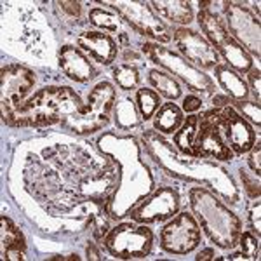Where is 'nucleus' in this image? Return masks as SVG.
<instances>
[{
  "mask_svg": "<svg viewBox=\"0 0 261 261\" xmlns=\"http://www.w3.org/2000/svg\"><path fill=\"white\" fill-rule=\"evenodd\" d=\"M82 101L70 87L47 86L37 94L16 107L14 110L2 112V119L6 124L14 127L27 125H50L63 120V115H71L81 110Z\"/></svg>",
  "mask_w": 261,
  "mask_h": 261,
  "instance_id": "f257e3e1",
  "label": "nucleus"
},
{
  "mask_svg": "<svg viewBox=\"0 0 261 261\" xmlns=\"http://www.w3.org/2000/svg\"><path fill=\"white\" fill-rule=\"evenodd\" d=\"M190 207L211 242L221 249H233L237 246L242 223L214 193L202 187L192 188Z\"/></svg>",
  "mask_w": 261,
  "mask_h": 261,
  "instance_id": "f03ea898",
  "label": "nucleus"
},
{
  "mask_svg": "<svg viewBox=\"0 0 261 261\" xmlns=\"http://www.w3.org/2000/svg\"><path fill=\"white\" fill-rule=\"evenodd\" d=\"M117 91L110 82L103 81L96 84L87 94V103L82 105L81 110L61 120V125L66 130L77 134H92L103 129L110 120V112L115 107Z\"/></svg>",
  "mask_w": 261,
  "mask_h": 261,
  "instance_id": "7ed1b4c3",
  "label": "nucleus"
},
{
  "mask_svg": "<svg viewBox=\"0 0 261 261\" xmlns=\"http://www.w3.org/2000/svg\"><path fill=\"white\" fill-rule=\"evenodd\" d=\"M143 53L153 63H157L159 66H162L164 70L169 71V75H176L181 82L187 84L190 91L202 92V94H213L214 89H216L211 77L202 73L190 61H187L179 54L172 53V50L164 47V45L148 42V44L143 45Z\"/></svg>",
  "mask_w": 261,
  "mask_h": 261,
  "instance_id": "20e7f679",
  "label": "nucleus"
},
{
  "mask_svg": "<svg viewBox=\"0 0 261 261\" xmlns=\"http://www.w3.org/2000/svg\"><path fill=\"white\" fill-rule=\"evenodd\" d=\"M108 252L119 259L146 258L153 246V233L145 225L122 223L105 239Z\"/></svg>",
  "mask_w": 261,
  "mask_h": 261,
  "instance_id": "39448f33",
  "label": "nucleus"
},
{
  "mask_svg": "<svg viewBox=\"0 0 261 261\" xmlns=\"http://www.w3.org/2000/svg\"><path fill=\"white\" fill-rule=\"evenodd\" d=\"M220 110L221 108H213V110L199 117V130H197L195 141H193L195 157H211L221 162L233 159V151L223 140L220 127Z\"/></svg>",
  "mask_w": 261,
  "mask_h": 261,
  "instance_id": "423d86ee",
  "label": "nucleus"
},
{
  "mask_svg": "<svg viewBox=\"0 0 261 261\" xmlns=\"http://www.w3.org/2000/svg\"><path fill=\"white\" fill-rule=\"evenodd\" d=\"M200 226L188 213H179L161 231V247L171 254H188L200 246Z\"/></svg>",
  "mask_w": 261,
  "mask_h": 261,
  "instance_id": "0eeeda50",
  "label": "nucleus"
},
{
  "mask_svg": "<svg viewBox=\"0 0 261 261\" xmlns=\"http://www.w3.org/2000/svg\"><path fill=\"white\" fill-rule=\"evenodd\" d=\"M35 86V73L23 65H6L0 71V101L2 112L14 110Z\"/></svg>",
  "mask_w": 261,
  "mask_h": 261,
  "instance_id": "6e6552de",
  "label": "nucleus"
},
{
  "mask_svg": "<svg viewBox=\"0 0 261 261\" xmlns=\"http://www.w3.org/2000/svg\"><path fill=\"white\" fill-rule=\"evenodd\" d=\"M223 9L230 35L259 58V19L242 4L225 2Z\"/></svg>",
  "mask_w": 261,
  "mask_h": 261,
  "instance_id": "1a4fd4ad",
  "label": "nucleus"
},
{
  "mask_svg": "<svg viewBox=\"0 0 261 261\" xmlns=\"http://www.w3.org/2000/svg\"><path fill=\"white\" fill-rule=\"evenodd\" d=\"M179 211V195L171 187H159L151 195L138 205L130 213V221L134 223H161L171 220L176 213Z\"/></svg>",
  "mask_w": 261,
  "mask_h": 261,
  "instance_id": "9d476101",
  "label": "nucleus"
},
{
  "mask_svg": "<svg viewBox=\"0 0 261 261\" xmlns=\"http://www.w3.org/2000/svg\"><path fill=\"white\" fill-rule=\"evenodd\" d=\"M174 44L178 45L179 53L188 60L193 66H200L204 70H214V66L220 65V56L214 50V47L207 42V39L190 30L187 27L176 28L172 33Z\"/></svg>",
  "mask_w": 261,
  "mask_h": 261,
  "instance_id": "9b49d317",
  "label": "nucleus"
},
{
  "mask_svg": "<svg viewBox=\"0 0 261 261\" xmlns=\"http://www.w3.org/2000/svg\"><path fill=\"white\" fill-rule=\"evenodd\" d=\"M119 18L125 19L138 33L148 35L159 42H169L166 27L153 16L150 6L145 2H110Z\"/></svg>",
  "mask_w": 261,
  "mask_h": 261,
  "instance_id": "f8f14e48",
  "label": "nucleus"
},
{
  "mask_svg": "<svg viewBox=\"0 0 261 261\" xmlns=\"http://www.w3.org/2000/svg\"><path fill=\"white\" fill-rule=\"evenodd\" d=\"M220 127L233 155H242L254 146L256 136L251 124L239 115L231 105L220 110Z\"/></svg>",
  "mask_w": 261,
  "mask_h": 261,
  "instance_id": "ddd939ff",
  "label": "nucleus"
},
{
  "mask_svg": "<svg viewBox=\"0 0 261 261\" xmlns=\"http://www.w3.org/2000/svg\"><path fill=\"white\" fill-rule=\"evenodd\" d=\"M77 45L101 65H112L119 47L115 40L105 32H84L77 37Z\"/></svg>",
  "mask_w": 261,
  "mask_h": 261,
  "instance_id": "4468645a",
  "label": "nucleus"
},
{
  "mask_svg": "<svg viewBox=\"0 0 261 261\" xmlns=\"http://www.w3.org/2000/svg\"><path fill=\"white\" fill-rule=\"evenodd\" d=\"M58 63H60L61 71L70 81L84 84L94 79V66L84 56L82 50L73 47V45H65L60 49Z\"/></svg>",
  "mask_w": 261,
  "mask_h": 261,
  "instance_id": "2eb2a0df",
  "label": "nucleus"
},
{
  "mask_svg": "<svg viewBox=\"0 0 261 261\" xmlns=\"http://www.w3.org/2000/svg\"><path fill=\"white\" fill-rule=\"evenodd\" d=\"M27 242L21 230L7 216H0V258L23 259Z\"/></svg>",
  "mask_w": 261,
  "mask_h": 261,
  "instance_id": "dca6fc26",
  "label": "nucleus"
},
{
  "mask_svg": "<svg viewBox=\"0 0 261 261\" xmlns=\"http://www.w3.org/2000/svg\"><path fill=\"white\" fill-rule=\"evenodd\" d=\"M214 77H216L218 84L221 86V89L225 91V94L228 96L231 101H242L249 96V87L242 81V77L235 70H231L230 66L220 65L214 66Z\"/></svg>",
  "mask_w": 261,
  "mask_h": 261,
  "instance_id": "f3484780",
  "label": "nucleus"
},
{
  "mask_svg": "<svg viewBox=\"0 0 261 261\" xmlns=\"http://www.w3.org/2000/svg\"><path fill=\"white\" fill-rule=\"evenodd\" d=\"M216 53L221 54L223 60L226 61V66L233 68L237 73L239 71H241V73H247V71L252 68V60H251L249 53H247L231 35L223 42L221 45H218Z\"/></svg>",
  "mask_w": 261,
  "mask_h": 261,
  "instance_id": "a211bd4d",
  "label": "nucleus"
},
{
  "mask_svg": "<svg viewBox=\"0 0 261 261\" xmlns=\"http://www.w3.org/2000/svg\"><path fill=\"white\" fill-rule=\"evenodd\" d=\"M151 6L161 18L169 19L172 23L188 24L193 19V9L190 2H185V0H155V2H151Z\"/></svg>",
  "mask_w": 261,
  "mask_h": 261,
  "instance_id": "6ab92c4d",
  "label": "nucleus"
},
{
  "mask_svg": "<svg viewBox=\"0 0 261 261\" xmlns=\"http://www.w3.org/2000/svg\"><path fill=\"white\" fill-rule=\"evenodd\" d=\"M183 124V110L174 103H166L155 113L153 127L162 134H172Z\"/></svg>",
  "mask_w": 261,
  "mask_h": 261,
  "instance_id": "aec40b11",
  "label": "nucleus"
},
{
  "mask_svg": "<svg viewBox=\"0 0 261 261\" xmlns=\"http://www.w3.org/2000/svg\"><path fill=\"white\" fill-rule=\"evenodd\" d=\"M197 130H199V115H190L187 117V120H183L179 129L174 133V145L190 157H195L193 141H195Z\"/></svg>",
  "mask_w": 261,
  "mask_h": 261,
  "instance_id": "412c9836",
  "label": "nucleus"
},
{
  "mask_svg": "<svg viewBox=\"0 0 261 261\" xmlns=\"http://www.w3.org/2000/svg\"><path fill=\"white\" fill-rule=\"evenodd\" d=\"M148 81L151 84V87L155 89V92H159L164 98H167V99L181 98V86L174 77H171L166 71L151 70L148 75Z\"/></svg>",
  "mask_w": 261,
  "mask_h": 261,
  "instance_id": "4be33fe9",
  "label": "nucleus"
},
{
  "mask_svg": "<svg viewBox=\"0 0 261 261\" xmlns=\"http://www.w3.org/2000/svg\"><path fill=\"white\" fill-rule=\"evenodd\" d=\"M113 112H115V124H117V127L122 129V130H129V129L136 127V125L140 124L136 108H134L133 99H130V98L120 99L119 103L113 107Z\"/></svg>",
  "mask_w": 261,
  "mask_h": 261,
  "instance_id": "5701e85b",
  "label": "nucleus"
},
{
  "mask_svg": "<svg viewBox=\"0 0 261 261\" xmlns=\"http://www.w3.org/2000/svg\"><path fill=\"white\" fill-rule=\"evenodd\" d=\"M113 79H115L117 86L124 91H133L140 86V71L136 66L127 65V63H120V65L113 66L112 68Z\"/></svg>",
  "mask_w": 261,
  "mask_h": 261,
  "instance_id": "b1692460",
  "label": "nucleus"
},
{
  "mask_svg": "<svg viewBox=\"0 0 261 261\" xmlns=\"http://www.w3.org/2000/svg\"><path fill=\"white\" fill-rule=\"evenodd\" d=\"M136 103L138 110L141 113L143 120H150L151 117H155V113L159 112L161 107V96L153 89H138L136 92Z\"/></svg>",
  "mask_w": 261,
  "mask_h": 261,
  "instance_id": "393cba45",
  "label": "nucleus"
},
{
  "mask_svg": "<svg viewBox=\"0 0 261 261\" xmlns=\"http://www.w3.org/2000/svg\"><path fill=\"white\" fill-rule=\"evenodd\" d=\"M89 23L108 33H117L120 30V18L117 14H112L110 11L92 9L89 12Z\"/></svg>",
  "mask_w": 261,
  "mask_h": 261,
  "instance_id": "a878e982",
  "label": "nucleus"
},
{
  "mask_svg": "<svg viewBox=\"0 0 261 261\" xmlns=\"http://www.w3.org/2000/svg\"><path fill=\"white\" fill-rule=\"evenodd\" d=\"M231 107L237 110V113L241 117H244L247 122H251V124H254L256 127H259L261 125V110H259V101H233L231 103Z\"/></svg>",
  "mask_w": 261,
  "mask_h": 261,
  "instance_id": "bb28decb",
  "label": "nucleus"
},
{
  "mask_svg": "<svg viewBox=\"0 0 261 261\" xmlns=\"http://www.w3.org/2000/svg\"><path fill=\"white\" fill-rule=\"evenodd\" d=\"M241 252L246 256V259H258L259 258V237L251 231H241L239 242Z\"/></svg>",
  "mask_w": 261,
  "mask_h": 261,
  "instance_id": "cd10ccee",
  "label": "nucleus"
},
{
  "mask_svg": "<svg viewBox=\"0 0 261 261\" xmlns=\"http://www.w3.org/2000/svg\"><path fill=\"white\" fill-rule=\"evenodd\" d=\"M241 179H242V185L246 188V192L249 193L252 199H259V185L256 179H252L246 171H241Z\"/></svg>",
  "mask_w": 261,
  "mask_h": 261,
  "instance_id": "c85d7f7f",
  "label": "nucleus"
},
{
  "mask_svg": "<svg viewBox=\"0 0 261 261\" xmlns=\"http://www.w3.org/2000/svg\"><path fill=\"white\" fill-rule=\"evenodd\" d=\"M249 84H251V89H252V94L256 96V101H259L261 98V91H259V87H261V75H259V68H251L249 71Z\"/></svg>",
  "mask_w": 261,
  "mask_h": 261,
  "instance_id": "c756f323",
  "label": "nucleus"
},
{
  "mask_svg": "<svg viewBox=\"0 0 261 261\" xmlns=\"http://www.w3.org/2000/svg\"><path fill=\"white\" fill-rule=\"evenodd\" d=\"M259 209H261V204H259V200L256 199L254 204H252V207H251V211H249V218H251V223H252V230L256 231V235H258V237H259V233H261Z\"/></svg>",
  "mask_w": 261,
  "mask_h": 261,
  "instance_id": "7c9ffc66",
  "label": "nucleus"
},
{
  "mask_svg": "<svg viewBox=\"0 0 261 261\" xmlns=\"http://www.w3.org/2000/svg\"><path fill=\"white\" fill-rule=\"evenodd\" d=\"M58 6H60V9H61L63 12L70 14V18H71V19L81 18L82 7H81V4H79V2H60Z\"/></svg>",
  "mask_w": 261,
  "mask_h": 261,
  "instance_id": "2f4dec72",
  "label": "nucleus"
},
{
  "mask_svg": "<svg viewBox=\"0 0 261 261\" xmlns=\"http://www.w3.org/2000/svg\"><path fill=\"white\" fill-rule=\"evenodd\" d=\"M202 108V99L197 96H187L183 101V110L187 113H195Z\"/></svg>",
  "mask_w": 261,
  "mask_h": 261,
  "instance_id": "473e14b6",
  "label": "nucleus"
},
{
  "mask_svg": "<svg viewBox=\"0 0 261 261\" xmlns=\"http://www.w3.org/2000/svg\"><path fill=\"white\" fill-rule=\"evenodd\" d=\"M252 153H251V167L256 172V176H259V157H261V146L259 143H254L252 146Z\"/></svg>",
  "mask_w": 261,
  "mask_h": 261,
  "instance_id": "72a5a7b5",
  "label": "nucleus"
},
{
  "mask_svg": "<svg viewBox=\"0 0 261 261\" xmlns=\"http://www.w3.org/2000/svg\"><path fill=\"white\" fill-rule=\"evenodd\" d=\"M213 103L216 105V107H220V108H225V107H228V105L231 103V99L228 98V96H218V94H214Z\"/></svg>",
  "mask_w": 261,
  "mask_h": 261,
  "instance_id": "f704fd0d",
  "label": "nucleus"
},
{
  "mask_svg": "<svg viewBox=\"0 0 261 261\" xmlns=\"http://www.w3.org/2000/svg\"><path fill=\"white\" fill-rule=\"evenodd\" d=\"M197 259H216V256H214V251L213 249H204L200 251L199 254H197Z\"/></svg>",
  "mask_w": 261,
  "mask_h": 261,
  "instance_id": "c9c22d12",
  "label": "nucleus"
},
{
  "mask_svg": "<svg viewBox=\"0 0 261 261\" xmlns=\"http://www.w3.org/2000/svg\"><path fill=\"white\" fill-rule=\"evenodd\" d=\"M53 259H79V256H54Z\"/></svg>",
  "mask_w": 261,
  "mask_h": 261,
  "instance_id": "e433bc0d",
  "label": "nucleus"
}]
</instances>
